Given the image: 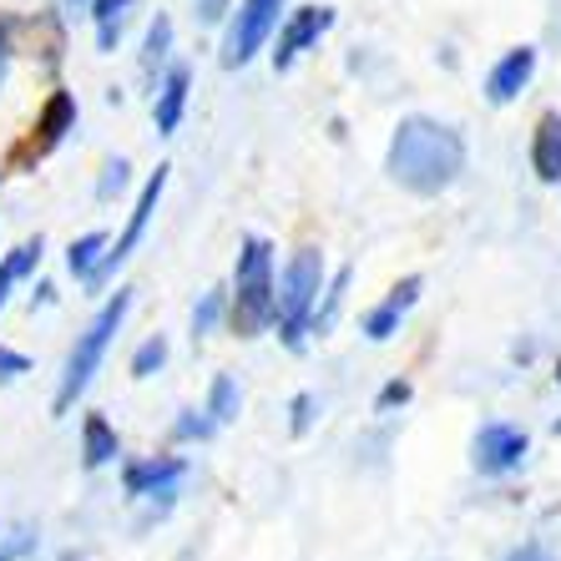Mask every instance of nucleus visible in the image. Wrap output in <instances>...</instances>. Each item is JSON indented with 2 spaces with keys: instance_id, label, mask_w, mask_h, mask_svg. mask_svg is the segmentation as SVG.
<instances>
[{
  "instance_id": "f257e3e1",
  "label": "nucleus",
  "mask_w": 561,
  "mask_h": 561,
  "mask_svg": "<svg viewBox=\"0 0 561 561\" xmlns=\"http://www.w3.org/2000/svg\"><path fill=\"white\" fill-rule=\"evenodd\" d=\"M385 172L415 197H435L466 172V142L456 127L435 117H405L390 137Z\"/></svg>"
},
{
  "instance_id": "f03ea898",
  "label": "nucleus",
  "mask_w": 561,
  "mask_h": 561,
  "mask_svg": "<svg viewBox=\"0 0 561 561\" xmlns=\"http://www.w3.org/2000/svg\"><path fill=\"white\" fill-rule=\"evenodd\" d=\"M278 309V284H274V243L249 233L238 243V268H233V299H228V324L238 340H259L274 324Z\"/></svg>"
},
{
  "instance_id": "7ed1b4c3",
  "label": "nucleus",
  "mask_w": 561,
  "mask_h": 561,
  "mask_svg": "<svg viewBox=\"0 0 561 561\" xmlns=\"http://www.w3.org/2000/svg\"><path fill=\"white\" fill-rule=\"evenodd\" d=\"M127 313H131V288H117V294L96 309L87 334H77V344H71V354H66V365H61V385H56V394H51V415H71L81 394L92 390L96 369H102L112 340H117L122 324H127Z\"/></svg>"
},
{
  "instance_id": "20e7f679",
  "label": "nucleus",
  "mask_w": 561,
  "mask_h": 561,
  "mask_svg": "<svg viewBox=\"0 0 561 561\" xmlns=\"http://www.w3.org/2000/svg\"><path fill=\"white\" fill-rule=\"evenodd\" d=\"M319 294H324V259H319V249H299L288 259L284 278H278V309H274L278 340L294 354L309 340V319L319 309Z\"/></svg>"
},
{
  "instance_id": "39448f33",
  "label": "nucleus",
  "mask_w": 561,
  "mask_h": 561,
  "mask_svg": "<svg viewBox=\"0 0 561 561\" xmlns=\"http://www.w3.org/2000/svg\"><path fill=\"white\" fill-rule=\"evenodd\" d=\"M168 172H172V168H168V162H162V168H157L152 178H147V183H142V193H137V208H131V218H127V228H122V238H117V243H112V249H106V259L96 263V274L87 278V284H92V288H96V284H106V278L117 274V268L131 259V253L142 249L147 222H152L157 203H162V193H168Z\"/></svg>"
},
{
  "instance_id": "423d86ee",
  "label": "nucleus",
  "mask_w": 561,
  "mask_h": 561,
  "mask_svg": "<svg viewBox=\"0 0 561 561\" xmlns=\"http://www.w3.org/2000/svg\"><path fill=\"white\" fill-rule=\"evenodd\" d=\"M278 11H284V0H243L233 11V26H228V41H222V66L238 71V66H249L253 56L263 51V41L274 36L278 26Z\"/></svg>"
},
{
  "instance_id": "0eeeda50",
  "label": "nucleus",
  "mask_w": 561,
  "mask_h": 561,
  "mask_svg": "<svg viewBox=\"0 0 561 561\" xmlns=\"http://www.w3.org/2000/svg\"><path fill=\"white\" fill-rule=\"evenodd\" d=\"M526 445H531L526 431H516L506 420H491V425H481L476 440H470V460H476L481 476H506V470H516L526 460Z\"/></svg>"
},
{
  "instance_id": "6e6552de",
  "label": "nucleus",
  "mask_w": 561,
  "mask_h": 561,
  "mask_svg": "<svg viewBox=\"0 0 561 561\" xmlns=\"http://www.w3.org/2000/svg\"><path fill=\"white\" fill-rule=\"evenodd\" d=\"M334 26V5H299V11L288 15L284 26H278V41H274V71H288V66L299 61L309 51L313 41L324 36Z\"/></svg>"
},
{
  "instance_id": "1a4fd4ad",
  "label": "nucleus",
  "mask_w": 561,
  "mask_h": 561,
  "mask_svg": "<svg viewBox=\"0 0 561 561\" xmlns=\"http://www.w3.org/2000/svg\"><path fill=\"white\" fill-rule=\"evenodd\" d=\"M531 77H536V46H511V51L491 66V77H485V102L511 106L531 87Z\"/></svg>"
},
{
  "instance_id": "9d476101",
  "label": "nucleus",
  "mask_w": 561,
  "mask_h": 561,
  "mask_svg": "<svg viewBox=\"0 0 561 561\" xmlns=\"http://www.w3.org/2000/svg\"><path fill=\"white\" fill-rule=\"evenodd\" d=\"M187 92H193V71L172 61L168 71H162V81H157V92H152V122H157V137H172V131L183 127Z\"/></svg>"
},
{
  "instance_id": "9b49d317",
  "label": "nucleus",
  "mask_w": 561,
  "mask_h": 561,
  "mask_svg": "<svg viewBox=\"0 0 561 561\" xmlns=\"http://www.w3.org/2000/svg\"><path fill=\"white\" fill-rule=\"evenodd\" d=\"M183 476H187V460H178V456L131 460V466H122V491H127V501H147L152 491H168Z\"/></svg>"
},
{
  "instance_id": "f8f14e48",
  "label": "nucleus",
  "mask_w": 561,
  "mask_h": 561,
  "mask_svg": "<svg viewBox=\"0 0 561 561\" xmlns=\"http://www.w3.org/2000/svg\"><path fill=\"white\" fill-rule=\"evenodd\" d=\"M420 288H425V278H420V274L400 278V284L390 288V299H385V304H375V309L365 313V340H375V344H385V340H390L394 329H400V319H405V313L415 309Z\"/></svg>"
},
{
  "instance_id": "ddd939ff",
  "label": "nucleus",
  "mask_w": 561,
  "mask_h": 561,
  "mask_svg": "<svg viewBox=\"0 0 561 561\" xmlns=\"http://www.w3.org/2000/svg\"><path fill=\"white\" fill-rule=\"evenodd\" d=\"M531 168L541 183H561V112H547L531 131Z\"/></svg>"
},
{
  "instance_id": "4468645a",
  "label": "nucleus",
  "mask_w": 561,
  "mask_h": 561,
  "mask_svg": "<svg viewBox=\"0 0 561 561\" xmlns=\"http://www.w3.org/2000/svg\"><path fill=\"white\" fill-rule=\"evenodd\" d=\"M117 456H122V440H117V431L106 425V415H87V420H81V466L102 470V466H112Z\"/></svg>"
},
{
  "instance_id": "2eb2a0df",
  "label": "nucleus",
  "mask_w": 561,
  "mask_h": 561,
  "mask_svg": "<svg viewBox=\"0 0 561 561\" xmlns=\"http://www.w3.org/2000/svg\"><path fill=\"white\" fill-rule=\"evenodd\" d=\"M36 131H41L36 152H51V147H61L66 131H77V96H71V92H51V102L41 106Z\"/></svg>"
},
{
  "instance_id": "dca6fc26",
  "label": "nucleus",
  "mask_w": 561,
  "mask_h": 561,
  "mask_svg": "<svg viewBox=\"0 0 561 561\" xmlns=\"http://www.w3.org/2000/svg\"><path fill=\"white\" fill-rule=\"evenodd\" d=\"M172 15H157L152 26H147V36H142V81L157 92V81H162V71L172 66Z\"/></svg>"
},
{
  "instance_id": "f3484780",
  "label": "nucleus",
  "mask_w": 561,
  "mask_h": 561,
  "mask_svg": "<svg viewBox=\"0 0 561 561\" xmlns=\"http://www.w3.org/2000/svg\"><path fill=\"white\" fill-rule=\"evenodd\" d=\"M41 253H46V243H41V233H36V238H26L21 249H11L5 259H0V309L11 304V288L26 284V278L41 268Z\"/></svg>"
},
{
  "instance_id": "a211bd4d",
  "label": "nucleus",
  "mask_w": 561,
  "mask_h": 561,
  "mask_svg": "<svg viewBox=\"0 0 561 561\" xmlns=\"http://www.w3.org/2000/svg\"><path fill=\"white\" fill-rule=\"evenodd\" d=\"M106 249H112V243H106V233H81L77 243L66 249V274L87 284V278L96 274V263L106 259Z\"/></svg>"
},
{
  "instance_id": "6ab92c4d",
  "label": "nucleus",
  "mask_w": 561,
  "mask_h": 561,
  "mask_svg": "<svg viewBox=\"0 0 561 561\" xmlns=\"http://www.w3.org/2000/svg\"><path fill=\"white\" fill-rule=\"evenodd\" d=\"M238 410H243V390H238L233 375H213L208 385V415L218 420V425H233Z\"/></svg>"
},
{
  "instance_id": "aec40b11",
  "label": "nucleus",
  "mask_w": 561,
  "mask_h": 561,
  "mask_svg": "<svg viewBox=\"0 0 561 561\" xmlns=\"http://www.w3.org/2000/svg\"><path fill=\"white\" fill-rule=\"evenodd\" d=\"M228 299H233L228 288H208V294L193 304V340H208L213 329L228 319Z\"/></svg>"
},
{
  "instance_id": "412c9836",
  "label": "nucleus",
  "mask_w": 561,
  "mask_h": 561,
  "mask_svg": "<svg viewBox=\"0 0 561 561\" xmlns=\"http://www.w3.org/2000/svg\"><path fill=\"white\" fill-rule=\"evenodd\" d=\"M344 288H350V268H340V274L324 284V304L313 309L309 334H329V329H334V319H340V304H344Z\"/></svg>"
},
{
  "instance_id": "4be33fe9",
  "label": "nucleus",
  "mask_w": 561,
  "mask_h": 561,
  "mask_svg": "<svg viewBox=\"0 0 561 561\" xmlns=\"http://www.w3.org/2000/svg\"><path fill=\"white\" fill-rule=\"evenodd\" d=\"M218 435V420L208 415V410H178V420H172V440H183V445H203Z\"/></svg>"
},
{
  "instance_id": "5701e85b",
  "label": "nucleus",
  "mask_w": 561,
  "mask_h": 561,
  "mask_svg": "<svg viewBox=\"0 0 561 561\" xmlns=\"http://www.w3.org/2000/svg\"><path fill=\"white\" fill-rule=\"evenodd\" d=\"M168 340H162V334H152V340H142L137 344V354H131V379H152L157 369L168 365Z\"/></svg>"
},
{
  "instance_id": "b1692460",
  "label": "nucleus",
  "mask_w": 561,
  "mask_h": 561,
  "mask_svg": "<svg viewBox=\"0 0 561 561\" xmlns=\"http://www.w3.org/2000/svg\"><path fill=\"white\" fill-rule=\"evenodd\" d=\"M127 183H131V162H127V157H106L102 178H96V203H112V197H117Z\"/></svg>"
},
{
  "instance_id": "393cba45",
  "label": "nucleus",
  "mask_w": 561,
  "mask_h": 561,
  "mask_svg": "<svg viewBox=\"0 0 561 561\" xmlns=\"http://www.w3.org/2000/svg\"><path fill=\"white\" fill-rule=\"evenodd\" d=\"M31 547H36V531H31V526H11V531H0V561H21Z\"/></svg>"
},
{
  "instance_id": "a878e982",
  "label": "nucleus",
  "mask_w": 561,
  "mask_h": 561,
  "mask_svg": "<svg viewBox=\"0 0 561 561\" xmlns=\"http://www.w3.org/2000/svg\"><path fill=\"white\" fill-rule=\"evenodd\" d=\"M288 431L294 435H309V425H313V415H319V400L313 394H294V405H288Z\"/></svg>"
},
{
  "instance_id": "bb28decb",
  "label": "nucleus",
  "mask_w": 561,
  "mask_h": 561,
  "mask_svg": "<svg viewBox=\"0 0 561 561\" xmlns=\"http://www.w3.org/2000/svg\"><path fill=\"white\" fill-rule=\"evenodd\" d=\"M21 375H31V359L21 350H11V344H0V385H15Z\"/></svg>"
},
{
  "instance_id": "cd10ccee",
  "label": "nucleus",
  "mask_w": 561,
  "mask_h": 561,
  "mask_svg": "<svg viewBox=\"0 0 561 561\" xmlns=\"http://www.w3.org/2000/svg\"><path fill=\"white\" fill-rule=\"evenodd\" d=\"M400 405H410V385H405V379H390V385L379 390L375 410H379V415H390V410H400Z\"/></svg>"
},
{
  "instance_id": "c85d7f7f",
  "label": "nucleus",
  "mask_w": 561,
  "mask_h": 561,
  "mask_svg": "<svg viewBox=\"0 0 561 561\" xmlns=\"http://www.w3.org/2000/svg\"><path fill=\"white\" fill-rule=\"evenodd\" d=\"M131 0H92V21L102 26V21H127Z\"/></svg>"
},
{
  "instance_id": "c756f323",
  "label": "nucleus",
  "mask_w": 561,
  "mask_h": 561,
  "mask_svg": "<svg viewBox=\"0 0 561 561\" xmlns=\"http://www.w3.org/2000/svg\"><path fill=\"white\" fill-rule=\"evenodd\" d=\"M222 15H228V0H197V21L203 26H218Z\"/></svg>"
},
{
  "instance_id": "7c9ffc66",
  "label": "nucleus",
  "mask_w": 561,
  "mask_h": 561,
  "mask_svg": "<svg viewBox=\"0 0 561 561\" xmlns=\"http://www.w3.org/2000/svg\"><path fill=\"white\" fill-rule=\"evenodd\" d=\"M511 561H557L547 547H536V541H526L522 551H511Z\"/></svg>"
},
{
  "instance_id": "2f4dec72",
  "label": "nucleus",
  "mask_w": 561,
  "mask_h": 561,
  "mask_svg": "<svg viewBox=\"0 0 561 561\" xmlns=\"http://www.w3.org/2000/svg\"><path fill=\"white\" fill-rule=\"evenodd\" d=\"M56 299V288L51 284H36V294H31V309H36V304H41V309H46V304H51Z\"/></svg>"
},
{
  "instance_id": "473e14b6",
  "label": "nucleus",
  "mask_w": 561,
  "mask_h": 561,
  "mask_svg": "<svg viewBox=\"0 0 561 561\" xmlns=\"http://www.w3.org/2000/svg\"><path fill=\"white\" fill-rule=\"evenodd\" d=\"M11 21H5V15H0V61H5V56H11Z\"/></svg>"
},
{
  "instance_id": "72a5a7b5",
  "label": "nucleus",
  "mask_w": 561,
  "mask_h": 561,
  "mask_svg": "<svg viewBox=\"0 0 561 561\" xmlns=\"http://www.w3.org/2000/svg\"><path fill=\"white\" fill-rule=\"evenodd\" d=\"M0 87H5V61H0Z\"/></svg>"
},
{
  "instance_id": "f704fd0d",
  "label": "nucleus",
  "mask_w": 561,
  "mask_h": 561,
  "mask_svg": "<svg viewBox=\"0 0 561 561\" xmlns=\"http://www.w3.org/2000/svg\"><path fill=\"white\" fill-rule=\"evenodd\" d=\"M66 5H81V0H66Z\"/></svg>"
},
{
  "instance_id": "c9c22d12",
  "label": "nucleus",
  "mask_w": 561,
  "mask_h": 561,
  "mask_svg": "<svg viewBox=\"0 0 561 561\" xmlns=\"http://www.w3.org/2000/svg\"><path fill=\"white\" fill-rule=\"evenodd\" d=\"M557 379H561V365H557Z\"/></svg>"
}]
</instances>
